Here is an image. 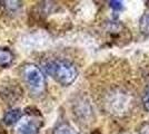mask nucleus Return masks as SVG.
<instances>
[{"label":"nucleus","instance_id":"nucleus-1","mask_svg":"<svg viewBox=\"0 0 149 134\" xmlns=\"http://www.w3.org/2000/svg\"><path fill=\"white\" fill-rule=\"evenodd\" d=\"M45 72L62 86H69L78 77V68L67 59L52 58L44 63Z\"/></svg>","mask_w":149,"mask_h":134},{"label":"nucleus","instance_id":"nucleus-2","mask_svg":"<svg viewBox=\"0 0 149 134\" xmlns=\"http://www.w3.org/2000/svg\"><path fill=\"white\" fill-rule=\"evenodd\" d=\"M21 77L32 96L39 97L46 92V76L42 69L32 63H27L21 67Z\"/></svg>","mask_w":149,"mask_h":134},{"label":"nucleus","instance_id":"nucleus-3","mask_svg":"<svg viewBox=\"0 0 149 134\" xmlns=\"http://www.w3.org/2000/svg\"><path fill=\"white\" fill-rule=\"evenodd\" d=\"M45 124L41 112L37 109H28L13 125V134H38Z\"/></svg>","mask_w":149,"mask_h":134},{"label":"nucleus","instance_id":"nucleus-4","mask_svg":"<svg viewBox=\"0 0 149 134\" xmlns=\"http://www.w3.org/2000/svg\"><path fill=\"white\" fill-rule=\"evenodd\" d=\"M15 62V54L10 48L0 47V67L6 68L11 66Z\"/></svg>","mask_w":149,"mask_h":134},{"label":"nucleus","instance_id":"nucleus-5","mask_svg":"<svg viewBox=\"0 0 149 134\" xmlns=\"http://www.w3.org/2000/svg\"><path fill=\"white\" fill-rule=\"evenodd\" d=\"M22 114V112L19 109H11L9 111H7L5 115H3V119L2 122L6 124L7 126H13L17 121L20 119V116Z\"/></svg>","mask_w":149,"mask_h":134},{"label":"nucleus","instance_id":"nucleus-6","mask_svg":"<svg viewBox=\"0 0 149 134\" xmlns=\"http://www.w3.org/2000/svg\"><path fill=\"white\" fill-rule=\"evenodd\" d=\"M52 134H79V132L69 123H60L55 128Z\"/></svg>","mask_w":149,"mask_h":134},{"label":"nucleus","instance_id":"nucleus-7","mask_svg":"<svg viewBox=\"0 0 149 134\" xmlns=\"http://www.w3.org/2000/svg\"><path fill=\"white\" fill-rule=\"evenodd\" d=\"M0 6L7 13H16L21 8V2L20 1H0Z\"/></svg>","mask_w":149,"mask_h":134},{"label":"nucleus","instance_id":"nucleus-8","mask_svg":"<svg viewBox=\"0 0 149 134\" xmlns=\"http://www.w3.org/2000/svg\"><path fill=\"white\" fill-rule=\"evenodd\" d=\"M139 30L143 35L149 36V13H145L139 20Z\"/></svg>","mask_w":149,"mask_h":134},{"label":"nucleus","instance_id":"nucleus-9","mask_svg":"<svg viewBox=\"0 0 149 134\" xmlns=\"http://www.w3.org/2000/svg\"><path fill=\"white\" fill-rule=\"evenodd\" d=\"M143 105L145 109L149 113V85L145 88L143 94Z\"/></svg>","mask_w":149,"mask_h":134},{"label":"nucleus","instance_id":"nucleus-10","mask_svg":"<svg viewBox=\"0 0 149 134\" xmlns=\"http://www.w3.org/2000/svg\"><path fill=\"white\" fill-rule=\"evenodd\" d=\"M109 6L112 8L115 11H120L123 9V2L121 1H109Z\"/></svg>","mask_w":149,"mask_h":134},{"label":"nucleus","instance_id":"nucleus-11","mask_svg":"<svg viewBox=\"0 0 149 134\" xmlns=\"http://www.w3.org/2000/svg\"><path fill=\"white\" fill-rule=\"evenodd\" d=\"M138 134H149V122H145L139 126Z\"/></svg>","mask_w":149,"mask_h":134}]
</instances>
